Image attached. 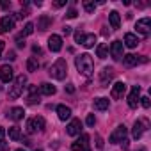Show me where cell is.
Instances as JSON below:
<instances>
[{
  "instance_id": "6da1fadb",
  "label": "cell",
  "mask_w": 151,
  "mask_h": 151,
  "mask_svg": "<svg viewBox=\"0 0 151 151\" xmlns=\"http://www.w3.org/2000/svg\"><path fill=\"white\" fill-rule=\"evenodd\" d=\"M75 64H77V69L78 73L86 75V77H91L93 71H94V62H93V57L89 53H82L75 59Z\"/></svg>"
},
{
  "instance_id": "7a4b0ae2",
  "label": "cell",
  "mask_w": 151,
  "mask_h": 151,
  "mask_svg": "<svg viewBox=\"0 0 151 151\" xmlns=\"http://www.w3.org/2000/svg\"><path fill=\"white\" fill-rule=\"evenodd\" d=\"M25 84H27V77H25V75H20V77H16V78H14V82H13V86H11V87H9V91H7V96H9L11 100L20 98V96H22V93H23Z\"/></svg>"
},
{
  "instance_id": "3957f363",
  "label": "cell",
  "mask_w": 151,
  "mask_h": 151,
  "mask_svg": "<svg viewBox=\"0 0 151 151\" xmlns=\"http://www.w3.org/2000/svg\"><path fill=\"white\" fill-rule=\"evenodd\" d=\"M48 73L52 75L55 80H64V78H66V73H68V64H66V60H64V59H57L55 64L50 66V71H48Z\"/></svg>"
},
{
  "instance_id": "277c9868",
  "label": "cell",
  "mask_w": 151,
  "mask_h": 151,
  "mask_svg": "<svg viewBox=\"0 0 151 151\" xmlns=\"http://www.w3.org/2000/svg\"><path fill=\"white\" fill-rule=\"evenodd\" d=\"M126 133H128V128H126L124 124H121V126H117V128L112 132V135L109 137V142H112V144L123 142V140L126 139Z\"/></svg>"
},
{
  "instance_id": "5b68a950",
  "label": "cell",
  "mask_w": 151,
  "mask_h": 151,
  "mask_svg": "<svg viewBox=\"0 0 151 151\" xmlns=\"http://www.w3.org/2000/svg\"><path fill=\"white\" fill-rule=\"evenodd\" d=\"M71 149L73 151H87L89 149V135L82 133L80 139H77V140L71 144Z\"/></svg>"
},
{
  "instance_id": "8992f818",
  "label": "cell",
  "mask_w": 151,
  "mask_h": 151,
  "mask_svg": "<svg viewBox=\"0 0 151 151\" xmlns=\"http://www.w3.org/2000/svg\"><path fill=\"white\" fill-rule=\"evenodd\" d=\"M43 128H45V119L43 117H34V119L27 121V132L29 133H36L37 130L41 132Z\"/></svg>"
},
{
  "instance_id": "52a82bcc",
  "label": "cell",
  "mask_w": 151,
  "mask_h": 151,
  "mask_svg": "<svg viewBox=\"0 0 151 151\" xmlns=\"http://www.w3.org/2000/svg\"><path fill=\"white\" fill-rule=\"evenodd\" d=\"M139 100H140V87L133 86L132 91H130V94H128V105H130V109H137Z\"/></svg>"
},
{
  "instance_id": "ba28073f",
  "label": "cell",
  "mask_w": 151,
  "mask_h": 151,
  "mask_svg": "<svg viewBox=\"0 0 151 151\" xmlns=\"http://www.w3.org/2000/svg\"><path fill=\"white\" fill-rule=\"evenodd\" d=\"M112 77H114V69L112 68H103L100 71V84H101V87H107L110 84Z\"/></svg>"
},
{
  "instance_id": "9c48e42d",
  "label": "cell",
  "mask_w": 151,
  "mask_h": 151,
  "mask_svg": "<svg viewBox=\"0 0 151 151\" xmlns=\"http://www.w3.org/2000/svg\"><path fill=\"white\" fill-rule=\"evenodd\" d=\"M135 29H137V32L139 34H142V36H149V29H151V20L146 16V18H142V20H139L137 22V25H135Z\"/></svg>"
},
{
  "instance_id": "30bf717a",
  "label": "cell",
  "mask_w": 151,
  "mask_h": 151,
  "mask_svg": "<svg viewBox=\"0 0 151 151\" xmlns=\"http://www.w3.org/2000/svg\"><path fill=\"white\" fill-rule=\"evenodd\" d=\"M13 77H14V73H13V68H11L9 64L0 66V80L6 82V84H9V82L13 80Z\"/></svg>"
},
{
  "instance_id": "8fae6325",
  "label": "cell",
  "mask_w": 151,
  "mask_h": 151,
  "mask_svg": "<svg viewBox=\"0 0 151 151\" xmlns=\"http://www.w3.org/2000/svg\"><path fill=\"white\" fill-rule=\"evenodd\" d=\"M48 48L52 52H60V48H62V37L57 36V34H52L48 37Z\"/></svg>"
},
{
  "instance_id": "7c38bea8",
  "label": "cell",
  "mask_w": 151,
  "mask_h": 151,
  "mask_svg": "<svg viewBox=\"0 0 151 151\" xmlns=\"http://www.w3.org/2000/svg\"><path fill=\"white\" fill-rule=\"evenodd\" d=\"M68 130V135H80V132H82V121L80 119H71V123L66 126Z\"/></svg>"
},
{
  "instance_id": "4fadbf2b",
  "label": "cell",
  "mask_w": 151,
  "mask_h": 151,
  "mask_svg": "<svg viewBox=\"0 0 151 151\" xmlns=\"http://www.w3.org/2000/svg\"><path fill=\"white\" fill-rule=\"evenodd\" d=\"M14 29V20L11 16H4L0 20V34H6V32H11Z\"/></svg>"
},
{
  "instance_id": "5bb4252c",
  "label": "cell",
  "mask_w": 151,
  "mask_h": 151,
  "mask_svg": "<svg viewBox=\"0 0 151 151\" xmlns=\"http://www.w3.org/2000/svg\"><path fill=\"white\" fill-rule=\"evenodd\" d=\"M124 93H126V84H123V82H116V84L112 86V91H110L112 98H116V100H121Z\"/></svg>"
},
{
  "instance_id": "9a60e30c",
  "label": "cell",
  "mask_w": 151,
  "mask_h": 151,
  "mask_svg": "<svg viewBox=\"0 0 151 151\" xmlns=\"http://www.w3.org/2000/svg\"><path fill=\"white\" fill-rule=\"evenodd\" d=\"M110 53H112V59H114V60L123 59V43H121V41H114V43L110 45Z\"/></svg>"
},
{
  "instance_id": "2e32d148",
  "label": "cell",
  "mask_w": 151,
  "mask_h": 151,
  "mask_svg": "<svg viewBox=\"0 0 151 151\" xmlns=\"http://www.w3.org/2000/svg\"><path fill=\"white\" fill-rule=\"evenodd\" d=\"M123 60H124V64H126L128 68H132V66H137L139 62H146V59H142V57H139V55H133V53L123 55Z\"/></svg>"
},
{
  "instance_id": "e0dca14e",
  "label": "cell",
  "mask_w": 151,
  "mask_h": 151,
  "mask_svg": "<svg viewBox=\"0 0 151 151\" xmlns=\"http://www.w3.org/2000/svg\"><path fill=\"white\" fill-rule=\"evenodd\" d=\"M27 103H29V105H36V103H39L37 87H34V86H30V87H29V98H27Z\"/></svg>"
},
{
  "instance_id": "ac0fdd59",
  "label": "cell",
  "mask_w": 151,
  "mask_h": 151,
  "mask_svg": "<svg viewBox=\"0 0 151 151\" xmlns=\"http://www.w3.org/2000/svg\"><path fill=\"white\" fill-rule=\"evenodd\" d=\"M57 116H59L60 121H66V119L71 117V109L66 107V105H59V107H57Z\"/></svg>"
},
{
  "instance_id": "d6986e66",
  "label": "cell",
  "mask_w": 151,
  "mask_h": 151,
  "mask_svg": "<svg viewBox=\"0 0 151 151\" xmlns=\"http://www.w3.org/2000/svg\"><path fill=\"white\" fill-rule=\"evenodd\" d=\"M50 25H52V18L50 16H46V14L39 16V20H37V29L39 30H46Z\"/></svg>"
},
{
  "instance_id": "ffe728a7",
  "label": "cell",
  "mask_w": 151,
  "mask_h": 151,
  "mask_svg": "<svg viewBox=\"0 0 151 151\" xmlns=\"http://www.w3.org/2000/svg\"><path fill=\"white\" fill-rule=\"evenodd\" d=\"M124 45H126L128 48H135V46L139 45V37H137L135 34H132V32H128V34L124 36Z\"/></svg>"
},
{
  "instance_id": "44dd1931",
  "label": "cell",
  "mask_w": 151,
  "mask_h": 151,
  "mask_svg": "<svg viewBox=\"0 0 151 151\" xmlns=\"http://www.w3.org/2000/svg\"><path fill=\"white\" fill-rule=\"evenodd\" d=\"M13 121H20V119H23V116H25V112H23V109L22 107H14V109H11V112L7 114Z\"/></svg>"
},
{
  "instance_id": "7402d4cb",
  "label": "cell",
  "mask_w": 151,
  "mask_h": 151,
  "mask_svg": "<svg viewBox=\"0 0 151 151\" xmlns=\"http://www.w3.org/2000/svg\"><path fill=\"white\" fill-rule=\"evenodd\" d=\"M144 123L142 121H135V124H133V139L137 140V139H140L142 137V133H144Z\"/></svg>"
},
{
  "instance_id": "603a6c76",
  "label": "cell",
  "mask_w": 151,
  "mask_h": 151,
  "mask_svg": "<svg viewBox=\"0 0 151 151\" xmlns=\"http://www.w3.org/2000/svg\"><path fill=\"white\" fill-rule=\"evenodd\" d=\"M109 22H110V27H112V29H119V25H121V18H119V13L112 11V13L109 14Z\"/></svg>"
},
{
  "instance_id": "cb8c5ba5",
  "label": "cell",
  "mask_w": 151,
  "mask_h": 151,
  "mask_svg": "<svg viewBox=\"0 0 151 151\" xmlns=\"http://www.w3.org/2000/svg\"><path fill=\"white\" fill-rule=\"evenodd\" d=\"M39 93L45 94V96H52V94H55V86H52V84H41L39 86Z\"/></svg>"
},
{
  "instance_id": "d4e9b609",
  "label": "cell",
  "mask_w": 151,
  "mask_h": 151,
  "mask_svg": "<svg viewBox=\"0 0 151 151\" xmlns=\"http://www.w3.org/2000/svg\"><path fill=\"white\" fill-rule=\"evenodd\" d=\"M94 109L96 110H107L109 109V98H96L94 100Z\"/></svg>"
},
{
  "instance_id": "484cf974",
  "label": "cell",
  "mask_w": 151,
  "mask_h": 151,
  "mask_svg": "<svg viewBox=\"0 0 151 151\" xmlns=\"http://www.w3.org/2000/svg\"><path fill=\"white\" fill-rule=\"evenodd\" d=\"M96 55H98L100 59H107V55H109V46H107L105 43H100V45L96 46Z\"/></svg>"
},
{
  "instance_id": "4316f807",
  "label": "cell",
  "mask_w": 151,
  "mask_h": 151,
  "mask_svg": "<svg viewBox=\"0 0 151 151\" xmlns=\"http://www.w3.org/2000/svg\"><path fill=\"white\" fill-rule=\"evenodd\" d=\"M94 43H96V36H94V34H86V36H84L82 45H84L86 48H93V46H94Z\"/></svg>"
},
{
  "instance_id": "83f0119b",
  "label": "cell",
  "mask_w": 151,
  "mask_h": 151,
  "mask_svg": "<svg viewBox=\"0 0 151 151\" xmlns=\"http://www.w3.org/2000/svg\"><path fill=\"white\" fill-rule=\"evenodd\" d=\"M27 69H29V71H32V73L39 69V62H37V59H36V57H30V59L27 60Z\"/></svg>"
},
{
  "instance_id": "f1b7e54d",
  "label": "cell",
  "mask_w": 151,
  "mask_h": 151,
  "mask_svg": "<svg viewBox=\"0 0 151 151\" xmlns=\"http://www.w3.org/2000/svg\"><path fill=\"white\" fill-rule=\"evenodd\" d=\"M20 137H22V133H20V128L18 126L9 128V139L11 140H20Z\"/></svg>"
},
{
  "instance_id": "f546056e",
  "label": "cell",
  "mask_w": 151,
  "mask_h": 151,
  "mask_svg": "<svg viewBox=\"0 0 151 151\" xmlns=\"http://www.w3.org/2000/svg\"><path fill=\"white\" fill-rule=\"evenodd\" d=\"M94 7H96V4L91 2V0H86V2H84V9H86L87 13H94Z\"/></svg>"
},
{
  "instance_id": "4dcf8cb0",
  "label": "cell",
  "mask_w": 151,
  "mask_h": 151,
  "mask_svg": "<svg viewBox=\"0 0 151 151\" xmlns=\"http://www.w3.org/2000/svg\"><path fill=\"white\" fill-rule=\"evenodd\" d=\"M32 32H34V23H27V25H25V29H23V32H22V34H23V37H25V36H30V34H32Z\"/></svg>"
},
{
  "instance_id": "1f68e13d",
  "label": "cell",
  "mask_w": 151,
  "mask_h": 151,
  "mask_svg": "<svg viewBox=\"0 0 151 151\" xmlns=\"http://www.w3.org/2000/svg\"><path fill=\"white\" fill-rule=\"evenodd\" d=\"M84 36H86V34H84L82 30H77V32H75V41L82 45V41H84Z\"/></svg>"
},
{
  "instance_id": "d6a6232c",
  "label": "cell",
  "mask_w": 151,
  "mask_h": 151,
  "mask_svg": "<svg viewBox=\"0 0 151 151\" xmlns=\"http://www.w3.org/2000/svg\"><path fill=\"white\" fill-rule=\"evenodd\" d=\"M139 101L142 103V107H144V109H149V107H151V101H149V98H147V96H142Z\"/></svg>"
},
{
  "instance_id": "836d02e7",
  "label": "cell",
  "mask_w": 151,
  "mask_h": 151,
  "mask_svg": "<svg viewBox=\"0 0 151 151\" xmlns=\"http://www.w3.org/2000/svg\"><path fill=\"white\" fill-rule=\"evenodd\" d=\"M86 123H87V126H94V123H96L94 114H89V116H87V119H86Z\"/></svg>"
},
{
  "instance_id": "e575fe53",
  "label": "cell",
  "mask_w": 151,
  "mask_h": 151,
  "mask_svg": "<svg viewBox=\"0 0 151 151\" xmlns=\"http://www.w3.org/2000/svg\"><path fill=\"white\" fill-rule=\"evenodd\" d=\"M23 39H25V37H23V34H20V36L16 37V43H18V46H20V48H23V46H25V41H23Z\"/></svg>"
},
{
  "instance_id": "d590c367",
  "label": "cell",
  "mask_w": 151,
  "mask_h": 151,
  "mask_svg": "<svg viewBox=\"0 0 151 151\" xmlns=\"http://www.w3.org/2000/svg\"><path fill=\"white\" fill-rule=\"evenodd\" d=\"M77 14H78L77 9H69V11L66 13V18H77Z\"/></svg>"
},
{
  "instance_id": "8d00e7d4",
  "label": "cell",
  "mask_w": 151,
  "mask_h": 151,
  "mask_svg": "<svg viewBox=\"0 0 151 151\" xmlns=\"http://www.w3.org/2000/svg\"><path fill=\"white\" fill-rule=\"evenodd\" d=\"M9 147V142H6V140H0V151H6Z\"/></svg>"
},
{
  "instance_id": "74e56055",
  "label": "cell",
  "mask_w": 151,
  "mask_h": 151,
  "mask_svg": "<svg viewBox=\"0 0 151 151\" xmlns=\"http://www.w3.org/2000/svg\"><path fill=\"white\" fill-rule=\"evenodd\" d=\"M96 147H98V149H101V147H103V140H101V137H100V135L96 137Z\"/></svg>"
},
{
  "instance_id": "f35d334b",
  "label": "cell",
  "mask_w": 151,
  "mask_h": 151,
  "mask_svg": "<svg viewBox=\"0 0 151 151\" xmlns=\"http://www.w3.org/2000/svg\"><path fill=\"white\" fill-rule=\"evenodd\" d=\"M64 4H66V0H57V2H53V6H55V7H62Z\"/></svg>"
},
{
  "instance_id": "ab89813d",
  "label": "cell",
  "mask_w": 151,
  "mask_h": 151,
  "mask_svg": "<svg viewBox=\"0 0 151 151\" xmlns=\"http://www.w3.org/2000/svg\"><path fill=\"white\" fill-rule=\"evenodd\" d=\"M62 32H64L66 36H68V34H71V27H68V25H66V27L62 29Z\"/></svg>"
},
{
  "instance_id": "60d3db41",
  "label": "cell",
  "mask_w": 151,
  "mask_h": 151,
  "mask_svg": "<svg viewBox=\"0 0 151 151\" xmlns=\"http://www.w3.org/2000/svg\"><path fill=\"white\" fill-rule=\"evenodd\" d=\"M4 46H6V43H4V41H0V59H2V52H4Z\"/></svg>"
},
{
  "instance_id": "b9f144b4",
  "label": "cell",
  "mask_w": 151,
  "mask_h": 151,
  "mask_svg": "<svg viewBox=\"0 0 151 151\" xmlns=\"http://www.w3.org/2000/svg\"><path fill=\"white\" fill-rule=\"evenodd\" d=\"M4 135H6V130H4V126H0V140L4 139Z\"/></svg>"
},
{
  "instance_id": "7bdbcfd3",
  "label": "cell",
  "mask_w": 151,
  "mask_h": 151,
  "mask_svg": "<svg viewBox=\"0 0 151 151\" xmlns=\"http://www.w3.org/2000/svg\"><path fill=\"white\" fill-rule=\"evenodd\" d=\"M32 50H34V53H41V48H39L37 45H34V46H32Z\"/></svg>"
},
{
  "instance_id": "ee69618b",
  "label": "cell",
  "mask_w": 151,
  "mask_h": 151,
  "mask_svg": "<svg viewBox=\"0 0 151 151\" xmlns=\"http://www.w3.org/2000/svg\"><path fill=\"white\" fill-rule=\"evenodd\" d=\"M7 57H9V60H14V59H16V53H14V52H9Z\"/></svg>"
},
{
  "instance_id": "f6af8a7d",
  "label": "cell",
  "mask_w": 151,
  "mask_h": 151,
  "mask_svg": "<svg viewBox=\"0 0 151 151\" xmlns=\"http://www.w3.org/2000/svg\"><path fill=\"white\" fill-rule=\"evenodd\" d=\"M66 91L71 94V93H75V87H73V86H68V87H66Z\"/></svg>"
},
{
  "instance_id": "bcb514c9",
  "label": "cell",
  "mask_w": 151,
  "mask_h": 151,
  "mask_svg": "<svg viewBox=\"0 0 151 151\" xmlns=\"http://www.w3.org/2000/svg\"><path fill=\"white\" fill-rule=\"evenodd\" d=\"M0 6H2V7H4V9H7V7H9V6H11V4H7V2H0Z\"/></svg>"
},
{
  "instance_id": "7dc6e473",
  "label": "cell",
  "mask_w": 151,
  "mask_h": 151,
  "mask_svg": "<svg viewBox=\"0 0 151 151\" xmlns=\"http://www.w3.org/2000/svg\"><path fill=\"white\" fill-rule=\"evenodd\" d=\"M137 151H146V149H144V147H139V149H137Z\"/></svg>"
},
{
  "instance_id": "c3c4849f",
  "label": "cell",
  "mask_w": 151,
  "mask_h": 151,
  "mask_svg": "<svg viewBox=\"0 0 151 151\" xmlns=\"http://www.w3.org/2000/svg\"><path fill=\"white\" fill-rule=\"evenodd\" d=\"M16 151H25V149H16Z\"/></svg>"
},
{
  "instance_id": "681fc988",
  "label": "cell",
  "mask_w": 151,
  "mask_h": 151,
  "mask_svg": "<svg viewBox=\"0 0 151 151\" xmlns=\"http://www.w3.org/2000/svg\"><path fill=\"white\" fill-rule=\"evenodd\" d=\"M36 151H41V149H36Z\"/></svg>"
},
{
  "instance_id": "f907efd6",
  "label": "cell",
  "mask_w": 151,
  "mask_h": 151,
  "mask_svg": "<svg viewBox=\"0 0 151 151\" xmlns=\"http://www.w3.org/2000/svg\"><path fill=\"white\" fill-rule=\"evenodd\" d=\"M87 151H89V149H87Z\"/></svg>"
}]
</instances>
